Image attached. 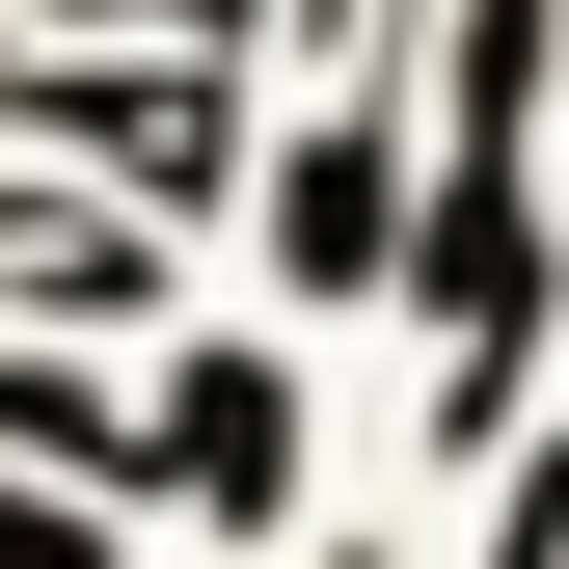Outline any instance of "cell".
Masks as SVG:
<instances>
[{"instance_id": "obj_2", "label": "cell", "mask_w": 569, "mask_h": 569, "mask_svg": "<svg viewBox=\"0 0 569 569\" xmlns=\"http://www.w3.org/2000/svg\"><path fill=\"white\" fill-rule=\"evenodd\" d=\"M0 299H54V326H109V299H136V244H109V218H0Z\"/></svg>"}, {"instance_id": "obj_1", "label": "cell", "mask_w": 569, "mask_h": 569, "mask_svg": "<svg viewBox=\"0 0 569 569\" xmlns=\"http://www.w3.org/2000/svg\"><path fill=\"white\" fill-rule=\"evenodd\" d=\"M299 271H380V136H299V218H271Z\"/></svg>"}, {"instance_id": "obj_3", "label": "cell", "mask_w": 569, "mask_h": 569, "mask_svg": "<svg viewBox=\"0 0 569 569\" xmlns=\"http://www.w3.org/2000/svg\"><path fill=\"white\" fill-rule=\"evenodd\" d=\"M54 28H244V0H54Z\"/></svg>"}]
</instances>
